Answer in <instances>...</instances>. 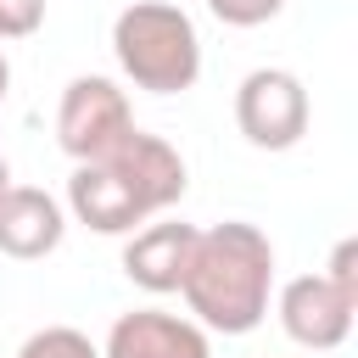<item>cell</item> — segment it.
<instances>
[{
    "label": "cell",
    "instance_id": "7a4b0ae2",
    "mask_svg": "<svg viewBox=\"0 0 358 358\" xmlns=\"http://www.w3.org/2000/svg\"><path fill=\"white\" fill-rule=\"evenodd\" d=\"M112 56L134 90L185 95L201 78V34L168 0H134L112 17Z\"/></svg>",
    "mask_w": 358,
    "mask_h": 358
},
{
    "label": "cell",
    "instance_id": "8fae6325",
    "mask_svg": "<svg viewBox=\"0 0 358 358\" xmlns=\"http://www.w3.org/2000/svg\"><path fill=\"white\" fill-rule=\"evenodd\" d=\"M45 28V0H0V39H28Z\"/></svg>",
    "mask_w": 358,
    "mask_h": 358
},
{
    "label": "cell",
    "instance_id": "8992f818",
    "mask_svg": "<svg viewBox=\"0 0 358 358\" xmlns=\"http://www.w3.org/2000/svg\"><path fill=\"white\" fill-rule=\"evenodd\" d=\"M101 358H213V341L185 313L134 308V313L112 319V330L101 341Z\"/></svg>",
    "mask_w": 358,
    "mask_h": 358
},
{
    "label": "cell",
    "instance_id": "ba28073f",
    "mask_svg": "<svg viewBox=\"0 0 358 358\" xmlns=\"http://www.w3.org/2000/svg\"><path fill=\"white\" fill-rule=\"evenodd\" d=\"M190 246H196V224H185V218H162V224L129 229V246H123V274H129L140 291L168 296V291H179V280H185Z\"/></svg>",
    "mask_w": 358,
    "mask_h": 358
},
{
    "label": "cell",
    "instance_id": "6da1fadb",
    "mask_svg": "<svg viewBox=\"0 0 358 358\" xmlns=\"http://www.w3.org/2000/svg\"><path fill=\"white\" fill-rule=\"evenodd\" d=\"M179 296H185V308L201 330H218V336L257 330L268 319V296H274L268 235L246 218H224L213 229H196Z\"/></svg>",
    "mask_w": 358,
    "mask_h": 358
},
{
    "label": "cell",
    "instance_id": "7c38bea8",
    "mask_svg": "<svg viewBox=\"0 0 358 358\" xmlns=\"http://www.w3.org/2000/svg\"><path fill=\"white\" fill-rule=\"evenodd\" d=\"M324 280L341 291V296H352L358 302V241L347 235V241H336V252H330V268H324Z\"/></svg>",
    "mask_w": 358,
    "mask_h": 358
},
{
    "label": "cell",
    "instance_id": "277c9868",
    "mask_svg": "<svg viewBox=\"0 0 358 358\" xmlns=\"http://www.w3.org/2000/svg\"><path fill=\"white\" fill-rule=\"evenodd\" d=\"M308 117H313L308 90L285 67H252L235 90V129L257 151H291L308 134Z\"/></svg>",
    "mask_w": 358,
    "mask_h": 358
},
{
    "label": "cell",
    "instance_id": "30bf717a",
    "mask_svg": "<svg viewBox=\"0 0 358 358\" xmlns=\"http://www.w3.org/2000/svg\"><path fill=\"white\" fill-rule=\"evenodd\" d=\"M207 11L224 28H257V22H274L285 11V0H207Z\"/></svg>",
    "mask_w": 358,
    "mask_h": 358
},
{
    "label": "cell",
    "instance_id": "9c48e42d",
    "mask_svg": "<svg viewBox=\"0 0 358 358\" xmlns=\"http://www.w3.org/2000/svg\"><path fill=\"white\" fill-rule=\"evenodd\" d=\"M17 358H101V347L73 324H45L17 347Z\"/></svg>",
    "mask_w": 358,
    "mask_h": 358
},
{
    "label": "cell",
    "instance_id": "4fadbf2b",
    "mask_svg": "<svg viewBox=\"0 0 358 358\" xmlns=\"http://www.w3.org/2000/svg\"><path fill=\"white\" fill-rule=\"evenodd\" d=\"M6 95H11V62H6V50H0V106H6Z\"/></svg>",
    "mask_w": 358,
    "mask_h": 358
},
{
    "label": "cell",
    "instance_id": "3957f363",
    "mask_svg": "<svg viewBox=\"0 0 358 358\" xmlns=\"http://www.w3.org/2000/svg\"><path fill=\"white\" fill-rule=\"evenodd\" d=\"M134 134V112H129V95L101 78V73H84L62 90V106H56V145L73 157V162H95L106 157L112 145H123Z\"/></svg>",
    "mask_w": 358,
    "mask_h": 358
},
{
    "label": "cell",
    "instance_id": "5bb4252c",
    "mask_svg": "<svg viewBox=\"0 0 358 358\" xmlns=\"http://www.w3.org/2000/svg\"><path fill=\"white\" fill-rule=\"evenodd\" d=\"M6 185H11V168H6V157H0V190H6Z\"/></svg>",
    "mask_w": 358,
    "mask_h": 358
},
{
    "label": "cell",
    "instance_id": "52a82bcc",
    "mask_svg": "<svg viewBox=\"0 0 358 358\" xmlns=\"http://www.w3.org/2000/svg\"><path fill=\"white\" fill-rule=\"evenodd\" d=\"M67 235V213L50 190L39 185H6L0 190V257H17V263H34V257H50Z\"/></svg>",
    "mask_w": 358,
    "mask_h": 358
},
{
    "label": "cell",
    "instance_id": "5b68a950",
    "mask_svg": "<svg viewBox=\"0 0 358 358\" xmlns=\"http://www.w3.org/2000/svg\"><path fill=\"white\" fill-rule=\"evenodd\" d=\"M274 313H280V324H285V336H291L296 347H308V352H336V347L352 336L358 302L341 296L324 274H296V280L280 285Z\"/></svg>",
    "mask_w": 358,
    "mask_h": 358
}]
</instances>
